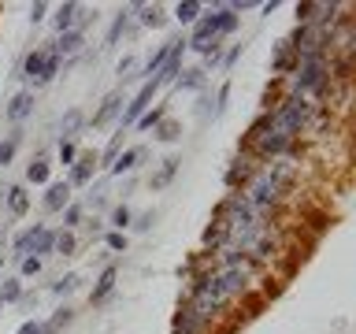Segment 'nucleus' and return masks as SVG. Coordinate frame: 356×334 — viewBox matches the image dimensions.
Returning a JSON list of instances; mask_svg holds the SVG:
<instances>
[{"instance_id":"f257e3e1","label":"nucleus","mask_w":356,"mask_h":334,"mask_svg":"<svg viewBox=\"0 0 356 334\" xmlns=\"http://www.w3.org/2000/svg\"><path fill=\"white\" fill-rule=\"evenodd\" d=\"M308 116H312V104L305 97H289V100H282L275 111H271V119H275V130H282V134H289V138H297L300 130H305V122H308Z\"/></svg>"},{"instance_id":"f03ea898","label":"nucleus","mask_w":356,"mask_h":334,"mask_svg":"<svg viewBox=\"0 0 356 334\" xmlns=\"http://www.w3.org/2000/svg\"><path fill=\"white\" fill-rule=\"evenodd\" d=\"M234 26H238V15H234L230 8H219V11H211V15H204L193 26V38H189L186 45H204V41H211V38H222V33H230Z\"/></svg>"},{"instance_id":"7ed1b4c3","label":"nucleus","mask_w":356,"mask_h":334,"mask_svg":"<svg viewBox=\"0 0 356 334\" xmlns=\"http://www.w3.org/2000/svg\"><path fill=\"white\" fill-rule=\"evenodd\" d=\"M327 74H330V60H300L297 63V78H293L297 97L323 93V89H327Z\"/></svg>"},{"instance_id":"20e7f679","label":"nucleus","mask_w":356,"mask_h":334,"mask_svg":"<svg viewBox=\"0 0 356 334\" xmlns=\"http://www.w3.org/2000/svg\"><path fill=\"white\" fill-rule=\"evenodd\" d=\"M56 71H60V60L49 52V49H33L26 60H22V78H26L30 86H49Z\"/></svg>"},{"instance_id":"39448f33","label":"nucleus","mask_w":356,"mask_h":334,"mask_svg":"<svg viewBox=\"0 0 356 334\" xmlns=\"http://www.w3.org/2000/svg\"><path fill=\"white\" fill-rule=\"evenodd\" d=\"M297 145H293V138L289 134H282V130H267L260 141L252 145V152L260 156V160H267V156H282V152H293Z\"/></svg>"},{"instance_id":"423d86ee","label":"nucleus","mask_w":356,"mask_h":334,"mask_svg":"<svg viewBox=\"0 0 356 334\" xmlns=\"http://www.w3.org/2000/svg\"><path fill=\"white\" fill-rule=\"evenodd\" d=\"M152 93H156V86L152 82H145L141 89H138V97L127 104V116H122V122H119V130H127V127H134L141 116H145V108H149V100H152Z\"/></svg>"},{"instance_id":"0eeeda50","label":"nucleus","mask_w":356,"mask_h":334,"mask_svg":"<svg viewBox=\"0 0 356 334\" xmlns=\"http://www.w3.org/2000/svg\"><path fill=\"white\" fill-rule=\"evenodd\" d=\"M30 111H33V89H22V93H15V97H11V104L4 108V119L19 127V122L26 119Z\"/></svg>"},{"instance_id":"6e6552de","label":"nucleus","mask_w":356,"mask_h":334,"mask_svg":"<svg viewBox=\"0 0 356 334\" xmlns=\"http://www.w3.org/2000/svg\"><path fill=\"white\" fill-rule=\"evenodd\" d=\"M78 49H82V30H67L49 45V52L56 56V60H60V56H78Z\"/></svg>"},{"instance_id":"1a4fd4ad","label":"nucleus","mask_w":356,"mask_h":334,"mask_svg":"<svg viewBox=\"0 0 356 334\" xmlns=\"http://www.w3.org/2000/svg\"><path fill=\"white\" fill-rule=\"evenodd\" d=\"M245 200L252 205V212H264V208H271L275 200H278V189H275V186L264 178V182H256V186H252V193L245 197Z\"/></svg>"},{"instance_id":"9d476101","label":"nucleus","mask_w":356,"mask_h":334,"mask_svg":"<svg viewBox=\"0 0 356 334\" xmlns=\"http://www.w3.org/2000/svg\"><path fill=\"white\" fill-rule=\"evenodd\" d=\"M122 104H127V100H122L119 93H108V100H104V104H100V108L93 111V119H89V127H104V122H111V119L119 116V108H122Z\"/></svg>"},{"instance_id":"9b49d317","label":"nucleus","mask_w":356,"mask_h":334,"mask_svg":"<svg viewBox=\"0 0 356 334\" xmlns=\"http://www.w3.org/2000/svg\"><path fill=\"white\" fill-rule=\"evenodd\" d=\"M67 205H71V186L67 182H52L49 189H44V208L49 212H63Z\"/></svg>"},{"instance_id":"f8f14e48","label":"nucleus","mask_w":356,"mask_h":334,"mask_svg":"<svg viewBox=\"0 0 356 334\" xmlns=\"http://www.w3.org/2000/svg\"><path fill=\"white\" fill-rule=\"evenodd\" d=\"M30 249H33V256L41 260L44 253L56 249V234H52L49 227H30Z\"/></svg>"},{"instance_id":"ddd939ff","label":"nucleus","mask_w":356,"mask_h":334,"mask_svg":"<svg viewBox=\"0 0 356 334\" xmlns=\"http://www.w3.org/2000/svg\"><path fill=\"white\" fill-rule=\"evenodd\" d=\"M93 167H97V156H93V152L78 156L74 167H71V182H67V186H86L89 178H93Z\"/></svg>"},{"instance_id":"4468645a","label":"nucleus","mask_w":356,"mask_h":334,"mask_svg":"<svg viewBox=\"0 0 356 334\" xmlns=\"http://www.w3.org/2000/svg\"><path fill=\"white\" fill-rule=\"evenodd\" d=\"M78 11H82V8H78V4H63L60 11H56V30H60V33H67V30H78L74 26V22H86L89 15H78Z\"/></svg>"},{"instance_id":"2eb2a0df","label":"nucleus","mask_w":356,"mask_h":334,"mask_svg":"<svg viewBox=\"0 0 356 334\" xmlns=\"http://www.w3.org/2000/svg\"><path fill=\"white\" fill-rule=\"evenodd\" d=\"M111 289H115V267H104L97 278V286H93V294H89V301L93 305H100V301H108L111 297Z\"/></svg>"},{"instance_id":"dca6fc26","label":"nucleus","mask_w":356,"mask_h":334,"mask_svg":"<svg viewBox=\"0 0 356 334\" xmlns=\"http://www.w3.org/2000/svg\"><path fill=\"white\" fill-rule=\"evenodd\" d=\"M141 160H145V149H127V152H119L115 164H111V175H130Z\"/></svg>"},{"instance_id":"f3484780","label":"nucleus","mask_w":356,"mask_h":334,"mask_svg":"<svg viewBox=\"0 0 356 334\" xmlns=\"http://www.w3.org/2000/svg\"><path fill=\"white\" fill-rule=\"evenodd\" d=\"M249 178H252V164L245 160V156H241V160H234V167L227 171V186H230V189H238V186L249 182Z\"/></svg>"},{"instance_id":"a211bd4d","label":"nucleus","mask_w":356,"mask_h":334,"mask_svg":"<svg viewBox=\"0 0 356 334\" xmlns=\"http://www.w3.org/2000/svg\"><path fill=\"white\" fill-rule=\"evenodd\" d=\"M8 212L11 216H26V208H30V197H26V189L22 186H8Z\"/></svg>"},{"instance_id":"6ab92c4d","label":"nucleus","mask_w":356,"mask_h":334,"mask_svg":"<svg viewBox=\"0 0 356 334\" xmlns=\"http://www.w3.org/2000/svg\"><path fill=\"white\" fill-rule=\"evenodd\" d=\"M19 145H22V130L15 127L4 141H0V167H8L11 160H15V149H19Z\"/></svg>"},{"instance_id":"aec40b11","label":"nucleus","mask_w":356,"mask_h":334,"mask_svg":"<svg viewBox=\"0 0 356 334\" xmlns=\"http://www.w3.org/2000/svg\"><path fill=\"white\" fill-rule=\"evenodd\" d=\"M178 89H186V93L204 89V71H200V67H189V71H182V78H178Z\"/></svg>"},{"instance_id":"412c9836","label":"nucleus","mask_w":356,"mask_h":334,"mask_svg":"<svg viewBox=\"0 0 356 334\" xmlns=\"http://www.w3.org/2000/svg\"><path fill=\"white\" fill-rule=\"evenodd\" d=\"M82 122H86V116H82L78 108H71V111H67V116H63V122H60V130H63V141H71L74 134L82 130Z\"/></svg>"},{"instance_id":"4be33fe9","label":"nucleus","mask_w":356,"mask_h":334,"mask_svg":"<svg viewBox=\"0 0 356 334\" xmlns=\"http://www.w3.org/2000/svg\"><path fill=\"white\" fill-rule=\"evenodd\" d=\"M175 171H178V160H175V156H167V160H163V167L152 175V189H163V186L175 178Z\"/></svg>"},{"instance_id":"5701e85b","label":"nucleus","mask_w":356,"mask_h":334,"mask_svg":"<svg viewBox=\"0 0 356 334\" xmlns=\"http://www.w3.org/2000/svg\"><path fill=\"white\" fill-rule=\"evenodd\" d=\"M167 56H171V41H167V45H160V49H156V56H152L149 63H145V74H149V82H152L156 74H160V67L167 63Z\"/></svg>"},{"instance_id":"b1692460","label":"nucleus","mask_w":356,"mask_h":334,"mask_svg":"<svg viewBox=\"0 0 356 334\" xmlns=\"http://www.w3.org/2000/svg\"><path fill=\"white\" fill-rule=\"evenodd\" d=\"M230 238V227L227 223H211V227L204 230V245H211V249H216V245H222Z\"/></svg>"},{"instance_id":"393cba45","label":"nucleus","mask_w":356,"mask_h":334,"mask_svg":"<svg viewBox=\"0 0 356 334\" xmlns=\"http://www.w3.org/2000/svg\"><path fill=\"white\" fill-rule=\"evenodd\" d=\"M0 301H4V305L22 301V283H19V278H4V283H0Z\"/></svg>"},{"instance_id":"a878e982","label":"nucleus","mask_w":356,"mask_h":334,"mask_svg":"<svg viewBox=\"0 0 356 334\" xmlns=\"http://www.w3.org/2000/svg\"><path fill=\"white\" fill-rule=\"evenodd\" d=\"M71 319H74V312H71V308L63 305V308L56 312V316H52L49 323H41V327H44V334H56V331H60V327H67V323H71Z\"/></svg>"},{"instance_id":"bb28decb","label":"nucleus","mask_w":356,"mask_h":334,"mask_svg":"<svg viewBox=\"0 0 356 334\" xmlns=\"http://www.w3.org/2000/svg\"><path fill=\"white\" fill-rule=\"evenodd\" d=\"M297 52H282V56H275V63H271V71L275 74H289V71H297Z\"/></svg>"},{"instance_id":"cd10ccee","label":"nucleus","mask_w":356,"mask_h":334,"mask_svg":"<svg viewBox=\"0 0 356 334\" xmlns=\"http://www.w3.org/2000/svg\"><path fill=\"white\" fill-rule=\"evenodd\" d=\"M26 182H33V186L49 182V164H44V160H33V164L26 167Z\"/></svg>"},{"instance_id":"c85d7f7f","label":"nucleus","mask_w":356,"mask_h":334,"mask_svg":"<svg viewBox=\"0 0 356 334\" xmlns=\"http://www.w3.org/2000/svg\"><path fill=\"white\" fill-rule=\"evenodd\" d=\"M74 234L71 230H60V234H56V249L52 253H60V256H74Z\"/></svg>"},{"instance_id":"c756f323","label":"nucleus","mask_w":356,"mask_h":334,"mask_svg":"<svg viewBox=\"0 0 356 334\" xmlns=\"http://www.w3.org/2000/svg\"><path fill=\"white\" fill-rule=\"evenodd\" d=\"M119 149H122V130H115V138H111V141H108V149H104V152H100V156H97V160L111 167V164H115V156H119Z\"/></svg>"},{"instance_id":"7c9ffc66","label":"nucleus","mask_w":356,"mask_h":334,"mask_svg":"<svg viewBox=\"0 0 356 334\" xmlns=\"http://www.w3.org/2000/svg\"><path fill=\"white\" fill-rule=\"evenodd\" d=\"M127 22H130V15H127V11H119V15L111 19V26H108V45H115V41H119V33L127 30Z\"/></svg>"},{"instance_id":"2f4dec72","label":"nucleus","mask_w":356,"mask_h":334,"mask_svg":"<svg viewBox=\"0 0 356 334\" xmlns=\"http://www.w3.org/2000/svg\"><path fill=\"white\" fill-rule=\"evenodd\" d=\"M175 15H178V22H193L200 15V4H197V0H186V4L175 8Z\"/></svg>"},{"instance_id":"473e14b6","label":"nucleus","mask_w":356,"mask_h":334,"mask_svg":"<svg viewBox=\"0 0 356 334\" xmlns=\"http://www.w3.org/2000/svg\"><path fill=\"white\" fill-rule=\"evenodd\" d=\"M163 116H167V108L160 104V108H152L149 116H141L138 122H134V127H141V130H149V127H156V122H163Z\"/></svg>"},{"instance_id":"72a5a7b5","label":"nucleus","mask_w":356,"mask_h":334,"mask_svg":"<svg viewBox=\"0 0 356 334\" xmlns=\"http://www.w3.org/2000/svg\"><path fill=\"white\" fill-rule=\"evenodd\" d=\"M111 223H115V230L122 234V230H127L130 223H134V216H130V208H127V205H119L115 212H111Z\"/></svg>"},{"instance_id":"f704fd0d","label":"nucleus","mask_w":356,"mask_h":334,"mask_svg":"<svg viewBox=\"0 0 356 334\" xmlns=\"http://www.w3.org/2000/svg\"><path fill=\"white\" fill-rule=\"evenodd\" d=\"M141 22H145V26H163L167 19H163V11L152 4V8H141Z\"/></svg>"},{"instance_id":"c9c22d12","label":"nucleus","mask_w":356,"mask_h":334,"mask_svg":"<svg viewBox=\"0 0 356 334\" xmlns=\"http://www.w3.org/2000/svg\"><path fill=\"white\" fill-rule=\"evenodd\" d=\"M78 223H82V205H67L63 208V227L71 230V227H78Z\"/></svg>"},{"instance_id":"e433bc0d","label":"nucleus","mask_w":356,"mask_h":334,"mask_svg":"<svg viewBox=\"0 0 356 334\" xmlns=\"http://www.w3.org/2000/svg\"><path fill=\"white\" fill-rule=\"evenodd\" d=\"M104 241H108V249H111V253H127V234H119V230H111V234H108V238H104Z\"/></svg>"},{"instance_id":"4c0bfd02","label":"nucleus","mask_w":356,"mask_h":334,"mask_svg":"<svg viewBox=\"0 0 356 334\" xmlns=\"http://www.w3.org/2000/svg\"><path fill=\"white\" fill-rule=\"evenodd\" d=\"M11 249H15V253H11V256H19V260H22V253L30 249V230H22V234H15V241H11Z\"/></svg>"},{"instance_id":"58836bf2","label":"nucleus","mask_w":356,"mask_h":334,"mask_svg":"<svg viewBox=\"0 0 356 334\" xmlns=\"http://www.w3.org/2000/svg\"><path fill=\"white\" fill-rule=\"evenodd\" d=\"M74 286H78V275H63V278H60V283H56V286H52V294H71V289H74Z\"/></svg>"},{"instance_id":"ea45409f","label":"nucleus","mask_w":356,"mask_h":334,"mask_svg":"<svg viewBox=\"0 0 356 334\" xmlns=\"http://www.w3.org/2000/svg\"><path fill=\"white\" fill-rule=\"evenodd\" d=\"M178 134H182V130H178V122H163L156 138H160V141H178Z\"/></svg>"},{"instance_id":"a19ab883","label":"nucleus","mask_w":356,"mask_h":334,"mask_svg":"<svg viewBox=\"0 0 356 334\" xmlns=\"http://www.w3.org/2000/svg\"><path fill=\"white\" fill-rule=\"evenodd\" d=\"M134 67H138V60H134V56H122V60H119V67H115V71H119V78H122V82L130 78V71H134Z\"/></svg>"},{"instance_id":"79ce46f5","label":"nucleus","mask_w":356,"mask_h":334,"mask_svg":"<svg viewBox=\"0 0 356 334\" xmlns=\"http://www.w3.org/2000/svg\"><path fill=\"white\" fill-rule=\"evenodd\" d=\"M22 275H38L41 271V260H38V256H22Z\"/></svg>"},{"instance_id":"37998d69","label":"nucleus","mask_w":356,"mask_h":334,"mask_svg":"<svg viewBox=\"0 0 356 334\" xmlns=\"http://www.w3.org/2000/svg\"><path fill=\"white\" fill-rule=\"evenodd\" d=\"M74 141H60V164H74Z\"/></svg>"},{"instance_id":"c03bdc74","label":"nucleus","mask_w":356,"mask_h":334,"mask_svg":"<svg viewBox=\"0 0 356 334\" xmlns=\"http://www.w3.org/2000/svg\"><path fill=\"white\" fill-rule=\"evenodd\" d=\"M227 97H230V86H222V89H219V97H216L219 104H216V111H211V116H216V119L222 116V111H227Z\"/></svg>"},{"instance_id":"a18cd8bd","label":"nucleus","mask_w":356,"mask_h":334,"mask_svg":"<svg viewBox=\"0 0 356 334\" xmlns=\"http://www.w3.org/2000/svg\"><path fill=\"white\" fill-rule=\"evenodd\" d=\"M15 334H44V327H41V323H33V319H26Z\"/></svg>"},{"instance_id":"49530a36","label":"nucleus","mask_w":356,"mask_h":334,"mask_svg":"<svg viewBox=\"0 0 356 334\" xmlns=\"http://www.w3.org/2000/svg\"><path fill=\"white\" fill-rule=\"evenodd\" d=\"M152 223H156V216H152V212H145V216H138V223H134V227H138V230H149Z\"/></svg>"},{"instance_id":"de8ad7c7","label":"nucleus","mask_w":356,"mask_h":334,"mask_svg":"<svg viewBox=\"0 0 356 334\" xmlns=\"http://www.w3.org/2000/svg\"><path fill=\"white\" fill-rule=\"evenodd\" d=\"M44 11H49L44 4H33V8H30V22H41V19H44Z\"/></svg>"},{"instance_id":"09e8293b","label":"nucleus","mask_w":356,"mask_h":334,"mask_svg":"<svg viewBox=\"0 0 356 334\" xmlns=\"http://www.w3.org/2000/svg\"><path fill=\"white\" fill-rule=\"evenodd\" d=\"M238 56H241V45H238V49H230V52H227V56H222V63H227V67H230V63H234V60H238Z\"/></svg>"},{"instance_id":"8fccbe9b","label":"nucleus","mask_w":356,"mask_h":334,"mask_svg":"<svg viewBox=\"0 0 356 334\" xmlns=\"http://www.w3.org/2000/svg\"><path fill=\"white\" fill-rule=\"evenodd\" d=\"M0 238H4V219H0Z\"/></svg>"},{"instance_id":"3c124183","label":"nucleus","mask_w":356,"mask_h":334,"mask_svg":"<svg viewBox=\"0 0 356 334\" xmlns=\"http://www.w3.org/2000/svg\"><path fill=\"white\" fill-rule=\"evenodd\" d=\"M0 264H4V249H0Z\"/></svg>"},{"instance_id":"603ef678","label":"nucleus","mask_w":356,"mask_h":334,"mask_svg":"<svg viewBox=\"0 0 356 334\" xmlns=\"http://www.w3.org/2000/svg\"><path fill=\"white\" fill-rule=\"evenodd\" d=\"M0 308H4V301H0Z\"/></svg>"}]
</instances>
